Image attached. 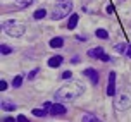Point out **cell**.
I'll list each match as a JSON object with an SVG mask.
<instances>
[{
    "mask_svg": "<svg viewBox=\"0 0 131 122\" xmlns=\"http://www.w3.org/2000/svg\"><path fill=\"white\" fill-rule=\"evenodd\" d=\"M83 91H85V86L81 81H71L55 93V98L59 102H71L74 98H78L79 95H83Z\"/></svg>",
    "mask_w": 131,
    "mask_h": 122,
    "instance_id": "cell-1",
    "label": "cell"
},
{
    "mask_svg": "<svg viewBox=\"0 0 131 122\" xmlns=\"http://www.w3.org/2000/svg\"><path fill=\"white\" fill-rule=\"evenodd\" d=\"M4 31L9 34V36H14V38H19V36H23L24 34V31H26V28H24V24H21V22H17V21H5L4 22Z\"/></svg>",
    "mask_w": 131,
    "mask_h": 122,
    "instance_id": "cell-2",
    "label": "cell"
},
{
    "mask_svg": "<svg viewBox=\"0 0 131 122\" xmlns=\"http://www.w3.org/2000/svg\"><path fill=\"white\" fill-rule=\"evenodd\" d=\"M71 9H72V4L69 2V0H62V2H59L57 5L53 7V10H52V19L60 21L62 17H66L67 14L71 12Z\"/></svg>",
    "mask_w": 131,
    "mask_h": 122,
    "instance_id": "cell-3",
    "label": "cell"
},
{
    "mask_svg": "<svg viewBox=\"0 0 131 122\" xmlns=\"http://www.w3.org/2000/svg\"><path fill=\"white\" fill-rule=\"evenodd\" d=\"M114 107L117 110H126L131 107V98L128 95H119L116 100H114Z\"/></svg>",
    "mask_w": 131,
    "mask_h": 122,
    "instance_id": "cell-4",
    "label": "cell"
},
{
    "mask_svg": "<svg viewBox=\"0 0 131 122\" xmlns=\"http://www.w3.org/2000/svg\"><path fill=\"white\" fill-rule=\"evenodd\" d=\"M107 95H109V96H114V95H116V72H111V74H109Z\"/></svg>",
    "mask_w": 131,
    "mask_h": 122,
    "instance_id": "cell-5",
    "label": "cell"
},
{
    "mask_svg": "<svg viewBox=\"0 0 131 122\" xmlns=\"http://www.w3.org/2000/svg\"><path fill=\"white\" fill-rule=\"evenodd\" d=\"M50 112H48V114H52V115H64L66 112H67V110H66V107L64 105H60V103H55V105H50Z\"/></svg>",
    "mask_w": 131,
    "mask_h": 122,
    "instance_id": "cell-6",
    "label": "cell"
},
{
    "mask_svg": "<svg viewBox=\"0 0 131 122\" xmlns=\"http://www.w3.org/2000/svg\"><path fill=\"white\" fill-rule=\"evenodd\" d=\"M85 76L92 81V84H98V72L95 71V69H92V67L85 69Z\"/></svg>",
    "mask_w": 131,
    "mask_h": 122,
    "instance_id": "cell-7",
    "label": "cell"
},
{
    "mask_svg": "<svg viewBox=\"0 0 131 122\" xmlns=\"http://www.w3.org/2000/svg\"><path fill=\"white\" fill-rule=\"evenodd\" d=\"M62 60H64L62 55H53V57L48 58V65H50V67H59V65L62 64Z\"/></svg>",
    "mask_w": 131,
    "mask_h": 122,
    "instance_id": "cell-8",
    "label": "cell"
},
{
    "mask_svg": "<svg viewBox=\"0 0 131 122\" xmlns=\"http://www.w3.org/2000/svg\"><path fill=\"white\" fill-rule=\"evenodd\" d=\"M102 55H104V50H102L100 46L88 50V57H92V58H102Z\"/></svg>",
    "mask_w": 131,
    "mask_h": 122,
    "instance_id": "cell-9",
    "label": "cell"
},
{
    "mask_svg": "<svg viewBox=\"0 0 131 122\" xmlns=\"http://www.w3.org/2000/svg\"><path fill=\"white\" fill-rule=\"evenodd\" d=\"M78 21H79V14H71V17L67 21V29H74L76 24H78Z\"/></svg>",
    "mask_w": 131,
    "mask_h": 122,
    "instance_id": "cell-10",
    "label": "cell"
},
{
    "mask_svg": "<svg viewBox=\"0 0 131 122\" xmlns=\"http://www.w3.org/2000/svg\"><path fill=\"white\" fill-rule=\"evenodd\" d=\"M48 45L52 46V48H60V46L64 45V38H60V36H57V38H52Z\"/></svg>",
    "mask_w": 131,
    "mask_h": 122,
    "instance_id": "cell-11",
    "label": "cell"
},
{
    "mask_svg": "<svg viewBox=\"0 0 131 122\" xmlns=\"http://www.w3.org/2000/svg\"><path fill=\"white\" fill-rule=\"evenodd\" d=\"M33 4V0H16V5L19 7V9H26Z\"/></svg>",
    "mask_w": 131,
    "mask_h": 122,
    "instance_id": "cell-12",
    "label": "cell"
},
{
    "mask_svg": "<svg viewBox=\"0 0 131 122\" xmlns=\"http://www.w3.org/2000/svg\"><path fill=\"white\" fill-rule=\"evenodd\" d=\"M45 16H47V10H45V9H38V10H36V12L33 14V17H35V19H36V21L43 19V17H45Z\"/></svg>",
    "mask_w": 131,
    "mask_h": 122,
    "instance_id": "cell-13",
    "label": "cell"
},
{
    "mask_svg": "<svg viewBox=\"0 0 131 122\" xmlns=\"http://www.w3.org/2000/svg\"><path fill=\"white\" fill-rule=\"evenodd\" d=\"M95 34H97L100 40H107V38H109V33L105 31V29H97V31H95Z\"/></svg>",
    "mask_w": 131,
    "mask_h": 122,
    "instance_id": "cell-14",
    "label": "cell"
},
{
    "mask_svg": "<svg viewBox=\"0 0 131 122\" xmlns=\"http://www.w3.org/2000/svg\"><path fill=\"white\" fill-rule=\"evenodd\" d=\"M21 84H23V76H16V77H14V81H12V86H14V88H19Z\"/></svg>",
    "mask_w": 131,
    "mask_h": 122,
    "instance_id": "cell-15",
    "label": "cell"
},
{
    "mask_svg": "<svg viewBox=\"0 0 131 122\" xmlns=\"http://www.w3.org/2000/svg\"><path fill=\"white\" fill-rule=\"evenodd\" d=\"M0 52H2V55H9V53H12V48L7 45H2L0 46Z\"/></svg>",
    "mask_w": 131,
    "mask_h": 122,
    "instance_id": "cell-16",
    "label": "cell"
},
{
    "mask_svg": "<svg viewBox=\"0 0 131 122\" xmlns=\"http://www.w3.org/2000/svg\"><path fill=\"white\" fill-rule=\"evenodd\" d=\"M83 120H85V122H88V120H93V122H95V120H98V117L93 115V114H86V115H83Z\"/></svg>",
    "mask_w": 131,
    "mask_h": 122,
    "instance_id": "cell-17",
    "label": "cell"
},
{
    "mask_svg": "<svg viewBox=\"0 0 131 122\" xmlns=\"http://www.w3.org/2000/svg\"><path fill=\"white\" fill-rule=\"evenodd\" d=\"M2 108L4 110H16V105L14 103H2Z\"/></svg>",
    "mask_w": 131,
    "mask_h": 122,
    "instance_id": "cell-18",
    "label": "cell"
},
{
    "mask_svg": "<svg viewBox=\"0 0 131 122\" xmlns=\"http://www.w3.org/2000/svg\"><path fill=\"white\" fill-rule=\"evenodd\" d=\"M33 115H36V117H43L45 115V112L41 108H33Z\"/></svg>",
    "mask_w": 131,
    "mask_h": 122,
    "instance_id": "cell-19",
    "label": "cell"
},
{
    "mask_svg": "<svg viewBox=\"0 0 131 122\" xmlns=\"http://www.w3.org/2000/svg\"><path fill=\"white\" fill-rule=\"evenodd\" d=\"M116 50H117V52H121V53H123V52L126 50V43H119V45H116Z\"/></svg>",
    "mask_w": 131,
    "mask_h": 122,
    "instance_id": "cell-20",
    "label": "cell"
},
{
    "mask_svg": "<svg viewBox=\"0 0 131 122\" xmlns=\"http://www.w3.org/2000/svg\"><path fill=\"white\" fill-rule=\"evenodd\" d=\"M7 88H9V84H7V81H4V79H2V81H0V90H2V91H5Z\"/></svg>",
    "mask_w": 131,
    "mask_h": 122,
    "instance_id": "cell-21",
    "label": "cell"
},
{
    "mask_svg": "<svg viewBox=\"0 0 131 122\" xmlns=\"http://www.w3.org/2000/svg\"><path fill=\"white\" fill-rule=\"evenodd\" d=\"M38 71H40V69H33V71L29 72V76H28V77H29V79H35V77H36V74H38Z\"/></svg>",
    "mask_w": 131,
    "mask_h": 122,
    "instance_id": "cell-22",
    "label": "cell"
},
{
    "mask_svg": "<svg viewBox=\"0 0 131 122\" xmlns=\"http://www.w3.org/2000/svg\"><path fill=\"white\" fill-rule=\"evenodd\" d=\"M71 76H72L71 71H64V72H62V79H69Z\"/></svg>",
    "mask_w": 131,
    "mask_h": 122,
    "instance_id": "cell-23",
    "label": "cell"
},
{
    "mask_svg": "<svg viewBox=\"0 0 131 122\" xmlns=\"http://www.w3.org/2000/svg\"><path fill=\"white\" fill-rule=\"evenodd\" d=\"M100 60H102V62H111V57H109V55H105V53H104Z\"/></svg>",
    "mask_w": 131,
    "mask_h": 122,
    "instance_id": "cell-24",
    "label": "cell"
},
{
    "mask_svg": "<svg viewBox=\"0 0 131 122\" xmlns=\"http://www.w3.org/2000/svg\"><path fill=\"white\" fill-rule=\"evenodd\" d=\"M105 10H107V14H114V7H112V5H107V7H105Z\"/></svg>",
    "mask_w": 131,
    "mask_h": 122,
    "instance_id": "cell-25",
    "label": "cell"
},
{
    "mask_svg": "<svg viewBox=\"0 0 131 122\" xmlns=\"http://www.w3.org/2000/svg\"><path fill=\"white\" fill-rule=\"evenodd\" d=\"M17 120H19V122H26L28 119H26L24 115H17Z\"/></svg>",
    "mask_w": 131,
    "mask_h": 122,
    "instance_id": "cell-26",
    "label": "cell"
},
{
    "mask_svg": "<svg viewBox=\"0 0 131 122\" xmlns=\"http://www.w3.org/2000/svg\"><path fill=\"white\" fill-rule=\"evenodd\" d=\"M4 122H14V117H5V119H4Z\"/></svg>",
    "mask_w": 131,
    "mask_h": 122,
    "instance_id": "cell-27",
    "label": "cell"
},
{
    "mask_svg": "<svg viewBox=\"0 0 131 122\" xmlns=\"http://www.w3.org/2000/svg\"><path fill=\"white\" fill-rule=\"evenodd\" d=\"M128 57L131 58V46H129V48H128Z\"/></svg>",
    "mask_w": 131,
    "mask_h": 122,
    "instance_id": "cell-28",
    "label": "cell"
}]
</instances>
